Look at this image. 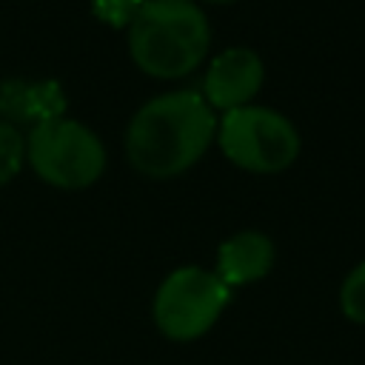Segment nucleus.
Wrapping results in <instances>:
<instances>
[{
	"label": "nucleus",
	"mask_w": 365,
	"mask_h": 365,
	"mask_svg": "<svg viewBox=\"0 0 365 365\" xmlns=\"http://www.w3.org/2000/svg\"><path fill=\"white\" fill-rule=\"evenodd\" d=\"M217 134L214 108L202 94L182 88L148 100L128 123L125 154L128 163L154 180L188 171L211 145Z\"/></svg>",
	"instance_id": "obj_1"
},
{
	"label": "nucleus",
	"mask_w": 365,
	"mask_h": 365,
	"mask_svg": "<svg viewBox=\"0 0 365 365\" xmlns=\"http://www.w3.org/2000/svg\"><path fill=\"white\" fill-rule=\"evenodd\" d=\"M231 288L205 268L185 265L171 271L154 294V322L177 342L202 336L225 311Z\"/></svg>",
	"instance_id": "obj_5"
},
{
	"label": "nucleus",
	"mask_w": 365,
	"mask_h": 365,
	"mask_svg": "<svg viewBox=\"0 0 365 365\" xmlns=\"http://www.w3.org/2000/svg\"><path fill=\"white\" fill-rule=\"evenodd\" d=\"M26 157L40 180L68 191L88 188L106 168V148L100 137L68 117L31 125L26 137Z\"/></svg>",
	"instance_id": "obj_4"
},
{
	"label": "nucleus",
	"mask_w": 365,
	"mask_h": 365,
	"mask_svg": "<svg viewBox=\"0 0 365 365\" xmlns=\"http://www.w3.org/2000/svg\"><path fill=\"white\" fill-rule=\"evenodd\" d=\"M23 157H26V140L11 123L0 120V185L20 171Z\"/></svg>",
	"instance_id": "obj_9"
},
{
	"label": "nucleus",
	"mask_w": 365,
	"mask_h": 365,
	"mask_svg": "<svg viewBox=\"0 0 365 365\" xmlns=\"http://www.w3.org/2000/svg\"><path fill=\"white\" fill-rule=\"evenodd\" d=\"M143 3L145 0H91V11L97 20L108 23L114 29H123V26H131V20L143 9Z\"/></svg>",
	"instance_id": "obj_11"
},
{
	"label": "nucleus",
	"mask_w": 365,
	"mask_h": 365,
	"mask_svg": "<svg viewBox=\"0 0 365 365\" xmlns=\"http://www.w3.org/2000/svg\"><path fill=\"white\" fill-rule=\"evenodd\" d=\"M211 43L208 20L191 0H145L128 26V51L140 71L171 80L194 71Z\"/></svg>",
	"instance_id": "obj_2"
},
{
	"label": "nucleus",
	"mask_w": 365,
	"mask_h": 365,
	"mask_svg": "<svg viewBox=\"0 0 365 365\" xmlns=\"http://www.w3.org/2000/svg\"><path fill=\"white\" fill-rule=\"evenodd\" d=\"M222 154L254 174H277L299 154V134L294 123L265 106H240L222 114L217 125Z\"/></svg>",
	"instance_id": "obj_3"
},
{
	"label": "nucleus",
	"mask_w": 365,
	"mask_h": 365,
	"mask_svg": "<svg viewBox=\"0 0 365 365\" xmlns=\"http://www.w3.org/2000/svg\"><path fill=\"white\" fill-rule=\"evenodd\" d=\"M63 111H66V94H63L60 83H54V80H37V83L6 80V83H0V114H6L9 120L40 125V123L63 117Z\"/></svg>",
	"instance_id": "obj_8"
},
{
	"label": "nucleus",
	"mask_w": 365,
	"mask_h": 365,
	"mask_svg": "<svg viewBox=\"0 0 365 365\" xmlns=\"http://www.w3.org/2000/svg\"><path fill=\"white\" fill-rule=\"evenodd\" d=\"M274 265V242L259 231H240L228 237L217 251V277L231 285H248L262 279Z\"/></svg>",
	"instance_id": "obj_7"
},
{
	"label": "nucleus",
	"mask_w": 365,
	"mask_h": 365,
	"mask_svg": "<svg viewBox=\"0 0 365 365\" xmlns=\"http://www.w3.org/2000/svg\"><path fill=\"white\" fill-rule=\"evenodd\" d=\"M339 305H342V314L351 322L365 325V262L356 265L345 277V282L339 288Z\"/></svg>",
	"instance_id": "obj_10"
},
{
	"label": "nucleus",
	"mask_w": 365,
	"mask_h": 365,
	"mask_svg": "<svg viewBox=\"0 0 365 365\" xmlns=\"http://www.w3.org/2000/svg\"><path fill=\"white\" fill-rule=\"evenodd\" d=\"M208 3H234V0H208Z\"/></svg>",
	"instance_id": "obj_12"
},
{
	"label": "nucleus",
	"mask_w": 365,
	"mask_h": 365,
	"mask_svg": "<svg viewBox=\"0 0 365 365\" xmlns=\"http://www.w3.org/2000/svg\"><path fill=\"white\" fill-rule=\"evenodd\" d=\"M265 80V66L262 57L245 46L225 48L217 54L205 71L202 80V100L211 108L231 111L240 106H248V100L259 91Z\"/></svg>",
	"instance_id": "obj_6"
}]
</instances>
